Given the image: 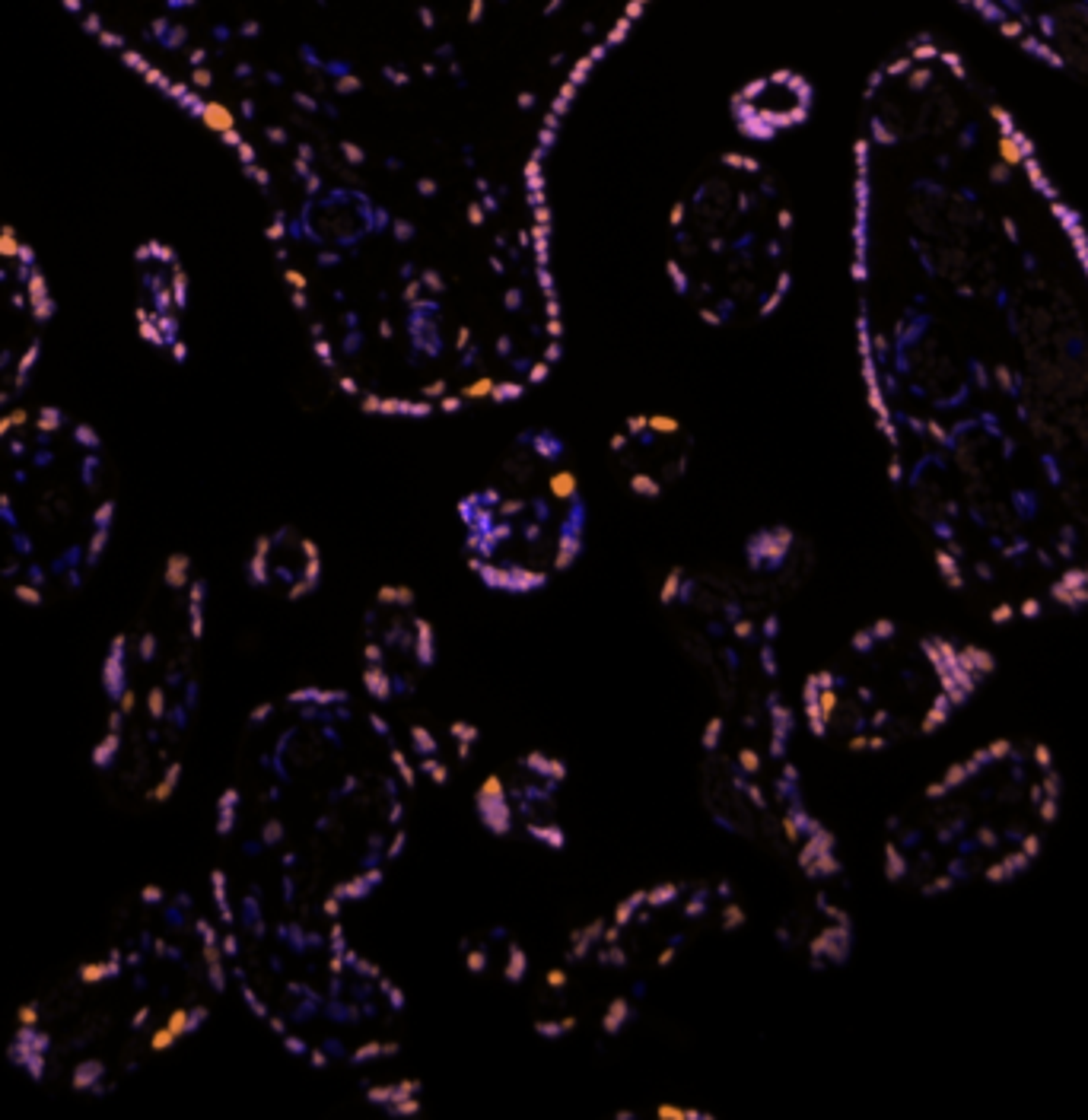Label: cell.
Masks as SVG:
<instances>
[{
  "mask_svg": "<svg viewBox=\"0 0 1088 1120\" xmlns=\"http://www.w3.org/2000/svg\"><path fill=\"white\" fill-rule=\"evenodd\" d=\"M811 103H815L811 83L799 71L783 67V71L744 83L732 96L729 115L742 140L770 144V140L806 124L811 115Z\"/></svg>",
  "mask_w": 1088,
  "mask_h": 1120,
  "instance_id": "7402d4cb",
  "label": "cell"
},
{
  "mask_svg": "<svg viewBox=\"0 0 1088 1120\" xmlns=\"http://www.w3.org/2000/svg\"><path fill=\"white\" fill-rule=\"evenodd\" d=\"M417 776L363 694L299 684L248 710L214 802L216 863L347 914L411 834Z\"/></svg>",
  "mask_w": 1088,
  "mask_h": 1120,
  "instance_id": "7a4b0ae2",
  "label": "cell"
},
{
  "mask_svg": "<svg viewBox=\"0 0 1088 1120\" xmlns=\"http://www.w3.org/2000/svg\"><path fill=\"white\" fill-rule=\"evenodd\" d=\"M665 280L713 331L774 319L796 280L790 191L751 150H723L681 188L665 220Z\"/></svg>",
  "mask_w": 1088,
  "mask_h": 1120,
  "instance_id": "30bf717a",
  "label": "cell"
},
{
  "mask_svg": "<svg viewBox=\"0 0 1088 1120\" xmlns=\"http://www.w3.org/2000/svg\"><path fill=\"white\" fill-rule=\"evenodd\" d=\"M694 433L668 411H631L608 437V462L637 500H663L691 474Z\"/></svg>",
  "mask_w": 1088,
  "mask_h": 1120,
  "instance_id": "ac0fdd59",
  "label": "cell"
},
{
  "mask_svg": "<svg viewBox=\"0 0 1088 1120\" xmlns=\"http://www.w3.org/2000/svg\"><path fill=\"white\" fill-rule=\"evenodd\" d=\"M659 612L707 691V720L744 739L796 748L799 713L786 694L783 608L790 592L742 567L675 564L659 580Z\"/></svg>",
  "mask_w": 1088,
  "mask_h": 1120,
  "instance_id": "8fae6325",
  "label": "cell"
},
{
  "mask_svg": "<svg viewBox=\"0 0 1088 1120\" xmlns=\"http://www.w3.org/2000/svg\"><path fill=\"white\" fill-rule=\"evenodd\" d=\"M437 665L440 631L421 596L408 583H382L360 617V694L389 723L417 783L426 787H446L481 742L468 716L440 713Z\"/></svg>",
  "mask_w": 1088,
  "mask_h": 1120,
  "instance_id": "5bb4252c",
  "label": "cell"
},
{
  "mask_svg": "<svg viewBox=\"0 0 1088 1120\" xmlns=\"http://www.w3.org/2000/svg\"><path fill=\"white\" fill-rule=\"evenodd\" d=\"M567 783L570 767L548 748L506 758L472 792L474 818L497 840H525L541 850L567 847Z\"/></svg>",
  "mask_w": 1088,
  "mask_h": 1120,
  "instance_id": "9a60e30c",
  "label": "cell"
},
{
  "mask_svg": "<svg viewBox=\"0 0 1088 1120\" xmlns=\"http://www.w3.org/2000/svg\"><path fill=\"white\" fill-rule=\"evenodd\" d=\"M1048 71L1088 87V0H955Z\"/></svg>",
  "mask_w": 1088,
  "mask_h": 1120,
  "instance_id": "e0dca14e",
  "label": "cell"
},
{
  "mask_svg": "<svg viewBox=\"0 0 1088 1120\" xmlns=\"http://www.w3.org/2000/svg\"><path fill=\"white\" fill-rule=\"evenodd\" d=\"M207 904L230 993L299 1064L360 1073L401 1054L405 987L347 933L344 914L216 863Z\"/></svg>",
  "mask_w": 1088,
  "mask_h": 1120,
  "instance_id": "277c9868",
  "label": "cell"
},
{
  "mask_svg": "<svg viewBox=\"0 0 1088 1120\" xmlns=\"http://www.w3.org/2000/svg\"><path fill=\"white\" fill-rule=\"evenodd\" d=\"M226 993L207 898L140 885L16 1006L7 1060L36 1089L105 1098L204 1032Z\"/></svg>",
  "mask_w": 1088,
  "mask_h": 1120,
  "instance_id": "3957f363",
  "label": "cell"
},
{
  "mask_svg": "<svg viewBox=\"0 0 1088 1120\" xmlns=\"http://www.w3.org/2000/svg\"><path fill=\"white\" fill-rule=\"evenodd\" d=\"M134 319L144 344L185 360L188 271L169 242L150 239L134 252Z\"/></svg>",
  "mask_w": 1088,
  "mask_h": 1120,
  "instance_id": "ffe728a7",
  "label": "cell"
},
{
  "mask_svg": "<svg viewBox=\"0 0 1088 1120\" xmlns=\"http://www.w3.org/2000/svg\"><path fill=\"white\" fill-rule=\"evenodd\" d=\"M774 946L808 971H837L856 949V920L834 888L786 891L770 920Z\"/></svg>",
  "mask_w": 1088,
  "mask_h": 1120,
  "instance_id": "d6986e66",
  "label": "cell"
},
{
  "mask_svg": "<svg viewBox=\"0 0 1088 1120\" xmlns=\"http://www.w3.org/2000/svg\"><path fill=\"white\" fill-rule=\"evenodd\" d=\"M468 573L493 596L529 599L564 580L589 545L592 509L570 440L532 424L456 500Z\"/></svg>",
  "mask_w": 1088,
  "mask_h": 1120,
  "instance_id": "7c38bea8",
  "label": "cell"
},
{
  "mask_svg": "<svg viewBox=\"0 0 1088 1120\" xmlns=\"http://www.w3.org/2000/svg\"><path fill=\"white\" fill-rule=\"evenodd\" d=\"M211 586L185 551L150 570L99 659V726L89 767L128 812L166 806L182 787L204 704Z\"/></svg>",
  "mask_w": 1088,
  "mask_h": 1120,
  "instance_id": "5b68a950",
  "label": "cell"
},
{
  "mask_svg": "<svg viewBox=\"0 0 1088 1120\" xmlns=\"http://www.w3.org/2000/svg\"><path fill=\"white\" fill-rule=\"evenodd\" d=\"M119 520L105 440L61 405L0 411V589L26 608L77 596Z\"/></svg>",
  "mask_w": 1088,
  "mask_h": 1120,
  "instance_id": "ba28073f",
  "label": "cell"
},
{
  "mask_svg": "<svg viewBox=\"0 0 1088 1120\" xmlns=\"http://www.w3.org/2000/svg\"><path fill=\"white\" fill-rule=\"evenodd\" d=\"M697 787L716 831L780 866L790 888L843 891L840 840L818 815L792 748L744 739L704 720Z\"/></svg>",
  "mask_w": 1088,
  "mask_h": 1120,
  "instance_id": "4fadbf2b",
  "label": "cell"
},
{
  "mask_svg": "<svg viewBox=\"0 0 1088 1120\" xmlns=\"http://www.w3.org/2000/svg\"><path fill=\"white\" fill-rule=\"evenodd\" d=\"M996 668V653L974 637L875 617L806 672L799 729L843 755H885L949 729Z\"/></svg>",
  "mask_w": 1088,
  "mask_h": 1120,
  "instance_id": "9c48e42d",
  "label": "cell"
},
{
  "mask_svg": "<svg viewBox=\"0 0 1088 1120\" xmlns=\"http://www.w3.org/2000/svg\"><path fill=\"white\" fill-rule=\"evenodd\" d=\"M458 952H462V965L468 974L500 984V987H525L535 968L525 942L504 923L481 926V930L468 933L458 942Z\"/></svg>",
  "mask_w": 1088,
  "mask_h": 1120,
  "instance_id": "603a6c76",
  "label": "cell"
},
{
  "mask_svg": "<svg viewBox=\"0 0 1088 1120\" xmlns=\"http://www.w3.org/2000/svg\"><path fill=\"white\" fill-rule=\"evenodd\" d=\"M853 341L888 481L939 580L1000 624L1088 608V223L958 48L869 73Z\"/></svg>",
  "mask_w": 1088,
  "mask_h": 1120,
  "instance_id": "6da1fadb",
  "label": "cell"
},
{
  "mask_svg": "<svg viewBox=\"0 0 1088 1120\" xmlns=\"http://www.w3.org/2000/svg\"><path fill=\"white\" fill-rule=\"evenodd\" d=\"M1066 776L1048 742L1000 735L942 767L885 822L882 875L914 898L1000 888L1041 863Z\"/></svg>",
  "mask_w": 1088,
  "mask_h": 1120,
  "instance_id": "8992f818",
  "label": "cell"
},
{
  "mask_svg": "<svg viewBox=\"0 0 1088 1120\" xmlns=\"http://www.w3.org/2000/svg\"><path fill=\"white\" fill-rule=\"evenodd\" d=\"M57 303L36 246L0 220V411L26 398Z\"/></svg>",
  "mask_w": 1088,
  "mask_h": 1120,
  "instance_id": "2e32d148",
  "label": "cell"
},
{
  "mask_svg": "<svg viewBox=\"0 0 1088 1120\" xmlns=\"http://www.w3.org/2000/svg\"><path fill=\"white\" fill-rule=\"evenodd\" d=\"M246 580L255 592L280 601H306L322 589V545L296 525H274L248 548Z\"/></svg>",
  "mask_w": 1088,
  "mask_h": 1120,
  "instance_id": "44dd1931",
  "label": "cell"
},
{
  "mask_svg": "<svg viewBox=\"0 0 1088 1120\" xmlns=\"http://www.w3.org/2000/svg\"><path fill=\"white\" fill-rule=\"evenodd\" d=\"M748 930L729 882L665 879L633 888L605 914L573 926L529 984V1022L541 1041L624 1038L684 968L716 939Z\"/></svg>",
  "mask_w": 1088,
  "mask_h": 1120,
  "instance_id": "52a82bcc",
  "label": "cell"
}]
</instances>
